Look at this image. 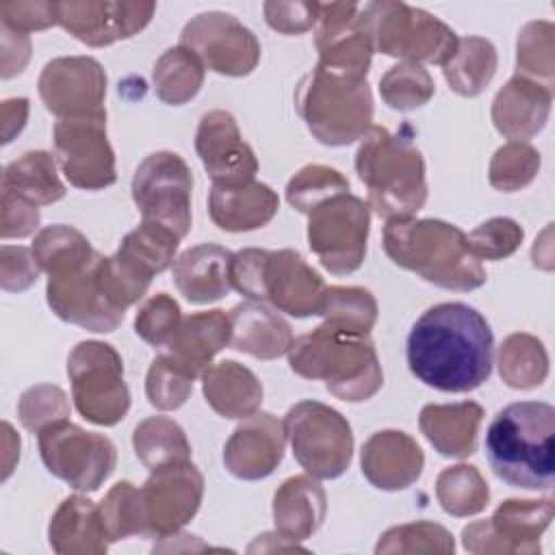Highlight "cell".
<instances>
[{
    "mask_svg": "<svg viewBox=\"0 0 555 555\" xmlns=\"http://www.w3.org/2000/svg\"><path fill=\"white\" fill-rule=\"evenodd\" d=\"M28 119V100L11 98L2 102V143L13 141L15 134L22 132Z\"/></svg>",
    "mask_w": 555,
    "mask_h": 555,
    "instance_id": "91938a15",
    "label": "cell"
},
{
    "mask_svg": "<svg viewBox=\"0 0 555 555\" xmlns=\"http://www.w3.org/2000/svg\"><path fill=\"white\" fill-rule=\"evenodd\" d=\"M280 208L278 193L258 180L243 184H212L208 215L223 232H251L267 225Z\"/></svg>",
    "mask_w": 555,
    "mask_h": 555,
    "instance_id": "4316f807",
    "label": "cell"
},
{
    "mask_svg": "<svg viewBox=\"0 0 555 555\" xmlns=\"http://www.w3.org/2000/svg\"><path fill=\"white\" fill-rule=\"evenodd\" d=\"M540 163L542 158L535 147L520 141H507L494 152L488 180L496 191L514 193L533 182L540 171Z\"/></svg>",
    "mask_w": 555,
    "mask_h": 555,
    "instance_id": "7dc6e473",
    "label": "cell"
},
{
    "mask_svg": "<svg viewBox=\"0 0 555 555\" xmlns=\"http://www.w3.org/2000/svg\"><path fill=\"white\" fill-rule=\"evenodd\" d=\"M288 366L304 379H319L349 403L375 397L384 384L382 364L369 334L349 332L323 321L293 340Z\"/></svg>",
    "mask_w": 555,
    "mask_h": 555,
    "instance_id": "277c9868",
    "label": "cell"
},
{
    "mask_svg": "<svg viewBox=\"0 0 555 555\" xmlns=\"http://www.w3.org/2000/svg\"><path fill=\"white\" fill-rule=\"evenodd\" d=\"M46 468L76 492H95L115 470L117 449L104 434L87 431L67 418L37 434Z\"/></svg>",
    "mask_w": 555,
    "mask_h": 555,
    "instance_id": "7c38bea8",
    "label": "cell"
},
{
    "mask_svg": "<svg viewBox=\"0 0 555 555\" xmlns=\"http://www.w3.org/2000/svg\"><path fill=\"white\" fill-rule=\"evenodd\" d=\"M180 241L182 238L171 230L141 221V225L124 236L117 249L154 278L173 264Z\"/></svg>",
    "mask_w": 555,
    "mask_h": 555,
    "instance_id": "60d3db41",
    "label": "cell"
},
{
    "mask_svg": "<svg viewBox=\"0 0 555 555\" xmlns=\"http://www.w3.org/2000/svg\"><path fill=\"white\" fill-rule=\"evenodd\" d=\"M555 514L551 499H507L490 518L475 520L462 529L468 553H540V535Z\"/></svg>",
    "mask_w": 555,
    "mask_h": 555,
    "instance_id": "9a60e30c",
    "label": "cell"
},
{
    "mask_svg": "<svg viewBox=\"0 0 555 555\" xmlns=\"http://www.w3.org/2000/svg\"><path fill=\"white\" fill-rule=\"evenodd\" d=\"M48 542L61 555H102L108 540L100 520V509L82 494L61 501L48 525Z\"/></svg>",
    "mask_w": 555,
    "mask_h": 555,
    "instance_id": "1f68e13d",
    "label": "cell"
},
{
    "mask_svg": "<svg viewBox=\"0 0 555 555\" xmlns=\"http://www.w3.org/2000/svg\"><path fill=\"white\" fill-rule=\"evenodd\" d=\"M483 408L475 401L427 403L418 414V427L427 442L444 457L464 460L477 449V431Z\"/></svg>",
    "mask_w": 555,
    "mask_h": 555,
    "instance_id": "f546056e",
    "label": "cell"
},
{
    "mask_svg": "<svg viewBox=\"0 0 555 555\" xmlns=\"http://www.w3.org/2000/svg\"><path fill=\"white\" fill-rule=\"evenodd\" d=\"M0 22L26 35L33 30H46L50 26H56V2H43V0L2 2Z\"/></svg>",
    "mask_w": 555,
    "mask_h": 555,
    "instance_id": "9f6ffc18",
    "label": "cell"
},
{
    "mask_svg": "<svg viewBox=\"0 0 555 555\" xmlns=\"http://www.w3.org/2000/svg\"><path fill=\"white\" fill-rule=\"evenodd\" d=\"M436 499L447 514L466 518L486 509L490 488L475 466L455 464L436 477Z\"/></svg>",
    "mask_w": 555,
    "mask_h": 555,
    "instance_id": "ab89813d",
    "label": "cell"
},
{
    "mask_svg": "<svg viewBox=\"0 0 555 555\" xmlns=\"http://www.w3.org/2000/svg\"><path fill=\"white\" fill-rule=\"evenodd\" d=\"M230 347L258 360H275L286 356L293 345L288 321L262 301L236 304L230 312Z\"/></svg>",
    "mask_w": 555,
    "mask_h": 555,
    "instance_id": "83f0119b",
    "label": "cell"
},
{
    "mask_svg": "<svg viewBox=\"0 0 555 555\" xmlns=\"http://www.w3.org/2000/svg\"><path fill=\"white\" fill-rule=\"evenodd\" d=\"M314 43L319 52V67L366 78L375 46L362 17V4H321Z\"/></svg>",
    "mask_w": 555,
    "mask_h": 555,
    "instance_id": "d6986e66",
    "label": "cell"
},
{
    "mask_svg": "<svg viewBox=\"0 0 555 555\" xmlns=\"http://www.w3.org/2000/svg\"><path fill=\"white\" fill-rule=\"evenodd\" d=\"M132 447L150 470L191 460V444L184 429L169 416H150L132 431Z\"/></svg>",
    "mask_w": 555,
    "mask_h": 555,
    "instance_id": "8d00e7d4",
    "label": "cell"
},
{
    "mask_svg": "<svg viewBox=\"0 0 555 555\" xmlns=\"http://www.w3.org/2000/svg\"><path fill=\"white\" fill-rule=\"evenodd\" d=\"M284 449V423L269 412H254L225 440L223 464L236 479L258 481L280 466Z\"/></svg>",
    "mask_w": 555,
    "mask_h": 555,
    "instance_id": "603a6c76",
    "label": "cell"
},
{
    "mask_svg": "<svg viewBox=\"0 0 555 555\" xmlns=\"http://www.w3.org/2000/svg\"><path fill=\"white\" fill-rule=\"evenodd\" d=\"M39 206L22 199L9 191H2L0 202V236L2 238H24L35 234L39 228Z\"/></svg>",
    "mask_w": 555,
    "mask_h": 555,
    "instance_id": "6f0895ef",
    "label": "cell"
},
{
    "mask_svg": "<svg viewBox=\"0 0 555 555\" xmlns=\"http://www.w3.org/2000/svg\"><path fill=\"white\" fill-rule=\"evenodd\" d=\"M499 56L492 41L468 35L457 39L453 54L442 63V74L449 87L464 98H475L486 91L496 74Z\"/></svg>",
    "mask_w": 555,
    "mask_h": 555,
    "instance_id": "e575fe53",
    "label": "cell"
},
{
    "mask_svg": "<svg viewBox=\"0 0 555 555\" xmlns=\"http://www.w3.org/2000/svg\"><path fill=\"white\" fill-rule=\"evenodd\" d=\"M555 408L544 401H516L496 412L486 431L492 473L522 490H551L555 475Z\"/></svg>",
    "mask_w": 555,
    "mask_h": 555,
    "instance_id": "3957f363",
    "label": "cell"
},
{
    "mask_svg": "<svg viewBox=\"0 0 555 555\" xmlns=\"http://www.w3.org/2000/svg\"><path fill=\"white\" fill-rule=\"evenodd\" d=\"M522 228L509 217H492L466 234L473 254L479 260L509 258L522 243Z\"/></svg>",
    "mask_w": 555,
    "mask_h": 555,
    "instance_id": "f5cc1de1",
    "label": "cell"
},
{
    "mask_svg": "<svg viewBox=\"0 0 555 555\" xmlns=\"http://www.w3.org/2000/svg\"><path fill=\"white\" fill-rule=\"evenodd\" d=\"M295 108L310 134L330 147L351 145L373 126L369 80L319 65L297 82Z\"/></svg>",
    "mask_w": 555,
    "mask_h": 555,
    "instance_id": "52a82bcc",
    "label": "cell"
},
{
    "mask_svg": "<svg viewBox=\"0 0 555 555\" xmlns=\"http://www.w3.org/2000/svg\"><path fill=\"white\" fill-rule=\"evenodd\" d=\"M2 191H9L37 206H48L65 197L56 158L46 150H30L11 160L2 171Z\"/></svg>",
    "mask_w": 555,
    "mask_h": 555,
    "instance_id": "836d02e7",
    "label": "cell"
},
{
    "mask_svg": "<svg viewBox=\"0 0 555 555\" xmlns=\"http://www.w3.org/2000/svg\"><path fill=\"white\" fill-rule=\"evenodd\" d=\"M499 375L514 390L538 388L548 375V353L527 332L509 334L499 347Z\"/></svg>",
    "mask_w": 555,
    "mask_h": 555,
    "instance_id": "74e56055",
    "label": "cell"
},
{
    "mask_svg": "<svg viewBox=\"0 0 555 555\" xmlns=\"http://www.w3.org/2000/svg\"><path fill=\"white\" fill-rule=\"evenodd\" d=\"M455 551L451 531L438 522L416 520L390 527L379 535L375 553H440L449 555Z\"/></svg>",
    "mask_w": 555,
    "mask_h": 555,
    "instance_id": "bcb514c9",
    "label": "cell"
},
{
    "mask_svg": "<svg viewBox=\"0 0 555 555\" xmlns=\"http://www.w3.org/2000/svg\"><path fill=\"white\" fill-rule=\"evenodd\" d=\"M308 245L323 269L334 275L358 271L366 256L371 228L369 204L345 191L336 193L306 212Z\"/></svg>",
    "mask_w": 555,
    "mask_h": 555,
    "instance_id": "8fae6325",
    "label": "cell"
},
{
    "mask_svg": "<svg viewBox=\"0 0 555 555\" xmlns=\"http://www.w3.org/2000/svg\"><path fill=\"white\" fill-rule=\"evenodd\" d=\"M67 377L78 414L102 427L117 425L130 410L121 356L106 343L82 340L67 356Z\"/></svg>",
    "mask_w": 555,
    "mask_h": 555,
    "instance_id": "30bf717a",
    "label": "cell"
},
{
    "mask_svg": "<svg viewBox=\"0 0 555 555\" xmlns=\"http://www.w3.org/2000/svg\"><path fill=\"white\" fill-rule=\"evenodd\" d=\"M362 17L375 50L401 63L442 65L457 46V35L436 15L405 2L382 0L362 4Z\"/></svg>",
    "mask_w": 555,
    "mask_h": 555,
    "instance_id": "ba28073f",
    "label": "cell"
},
{
    "mask_svg": "<svg viewBox=\"0 0 555 555\" xmlns=\"http://www.w3.org/2000/svg\"><path fill=\"white\" fill-rule=\"evenodd\" d=\"M553 87L514 74L492 100V124L509 141L527 143L548 121Z\"/></svg>",
    "mask_w": 555,
    "mask_h": 555,
    "instance_id": "cb8c5ba5",
    "label": "cell"
},
{
    "mask_svg": "<svg viewBox=\"0 0 555 555\" xmlns=\"http://www.w3.org/2000/svg\"><path fill=\"white\" fill-rule=\"evenodd\" d=\"M356 173L369 208L386 221L414 217L427 199L425 160L410 137L371 126L356 152Z\"/></svg>",
    "mask_w": 555,
    "mask_h": 555,
    "instance_id": "5b68a950",
    "label": "cell"
},
{
    "mask_svg": "<svg viewBox=\"0 0 555 555\" xmlns=\"http://www.w3.org/2000/svg\"><path fill=\"white\" fill-rule=\"evenodd\" d=\"M37 89L46 108L59 119L106 111V72L91 56L48 61L39 74Z\"/></svg>",
    "mask_w": 555,
    "mask_h": 555,
    "instance_id": "ac0fdd59",
    "label": "cell"
},
{
    "mask_svg": "<svg viewBox=\"0 0 555 555\" xmlns=\"http://www.w3.org/2000/svg\"><path fill=\"white\" fill-rule=\"evenodd\" d=\"M195 377L189 375L169 353H158L145 377V395L150 405L160 412H171L184 405L193 390Z\"/></svg>",
    "mask_w": 555,
    "mask_h": 555,
    "instance_id": "c3c4849f",
    "label": "cell"
},
{
    "mask_svg": "<svg viewBox=\"0 0 555 555\" xmlns=\"http://www.w3.org/2000/svg\"><path fill=\"white\" fill-rule=\"evenodd\" d=\"M69 416L67 395L52 384L28 388L17 401V418L24 429L39 434L43 427Z\"/></svg>",
    "mask_w": 555,
    "mask_h": 555,
    "instance_id": "f907efd6",
    "label": "cell"
},
{
    "mask_svg": "<svg viewBox=\"0 0 555 555\" xmlns=\"http://www.w3.org/2000/svg\"><path fill=\"white\" fill-rule=\"evenodd\" d=\"M286 442L299 466L314 479L340 477L353 457L349 421L321 401H299L284 416Z\"/></svg>",
    "mask_w": 555,
    "mask_h": 555,
    "instance_id": "9c48e42d",
    "label": "cell"
},
{
    "mask_svg": "<svg viewBox=\"0 0 555 555\" xmlns=\"http://www.w3.org/2000/svg\"><path fill=\"white\" fill-rule=\"evenodd\" d=\"M232 288L295 319L319 317L327 284L295 249L247 247L232 256Z\"/></svg>",
    "mask_w": 555,
    "mask_h": 555,
    "instance_id": "8992f818",
    "label": "cell"
},
{
    "mask_svg": "<svg viewBox=\"0 0 555 555\" xmlns=\"http://www.w3.org/2000/svg\"><path fill=\"white\" fill-rule=\"evenodd\" d=\"M154 11V2L67 0L56 2V26L91 48H104L141 33Z\"/></svg>",
    "mask_w": 555,
    "mask_h": 555,
    "instance_id": "44dd1931",
    "label": "cell"
},
{
    "mask_svg": "<svg viewBox=\"0 0 555 555\" xmlns=\"http://www.w3.org/2000/svg\"><path fill=\"white\" fill-rule=\"evenodd\" d=\"M54 152L72 186L100 191L117 180L115 152L106 137V111L54 124Z\"/></svg>",
    "mask_w": 555,
    "mask_h": 555,
    "instance_id": "5bb4252c",
    "label": "cell"
},
{
    "mask_svg": "<svg viewBox=\"0 0 555 555\" xmlns=\"http://www.w3.org/2000/svg\"><path fill=\"white\" fill-rule=\"evenodd\" d=\"M362 475L388 492L410 488L423 473L425 455L418 442L399 429L375 431L360 453Z\"/></svg>",
    "mask_w": 555,
    "mask_h": 555,
    "instance_id": "d4e9b609",
    "label": "cell"
},
{
    "mask_svg": "<svg viewBox=\"0 0 555 555\" xmlns=\"http://www.w3.org/2000/svg\"><path fill=\"white\" fill-rule=\"evenodd\" d=\"M108 542H119L143 533L141 492L130 481H117L98 505Z\"/></svg>",
    "mask_w": 555,
    "mask_h": 555,
    "instance_id": "f6af8a7d",
    "label": "cell"
},
{
    "mask_svg": "<svg viewBox=\"0 0 555 555\" xmlns=\"http://www.w3.org/2000/svg\"><path fill=\"white\" fill-rule=\"evenodd\" d=\"M434 93V78L423 65L416 63H397L379 78V95L392 111H416L425 106Z\"/></svg>",
    "mask_w": 555,
    "mask_h": 555,
    "instance_id": "ee69618b",
    "label": "cell"
},
{
    "mask_svg": "<svg viewBox=\"0 0 555 555\" xmlns=\"http://www.w3.org/2000/svg\"><path fill=\"white\" fill-rule=\"evenodd\" d=\"M182 321L178 301L167 293L147 297L134 317V332L152 347H165Z\"/></svg>",
    "mask_w": 555,
    "mask_h": 555,
    "instance_id": "816d5d0a",
    "label": "cell"
},
{
    "mask_svg": "<svg viewBox=\"0 0 555 555\" xmlns=\"http://www.w3.org/2000/svg\"><path fill=\"white\" fill-rule=\"evenodd\" d=\"M204 76V63L191 50L178 43L158 56L152 72V82L160 102L169 106H182L199 93Z\"/></svg>",
    "mask_w": 555,
    "mask_h": 555,
    "instance_id": "d590c367",
    "label": "cell"
},
{
    "mask_svg": "<svg viewBox=\"0 0 555 555\" xmlns=\"http://www.w3.org/2000/svg\"><path fill=\"white\" fill-rule=\"evenodd\" d=\"M98 254L91 262L48 275L46 299L52 312L72 325L89 332L108 334L119 327L124 312L117 310L100 288L98 282Z\"/></svg>",
    "mask_w": 555,
    "mask_h": 555,
    "instance_id": "ffe728a7",
    "label": "cell"
},
{
    "mask_svg": "<svg viewBox=\"0 0 555 555\" xmlns=\"http://www.w3.org/2000/svg\"><path fill=\"white\" fill-rule=\"evenodd\" d=\"M232 251L215 245L199 243L182 251L171 267L173 284L180 295L191 304H212L232 291Z\"/></svg>",
    "mask_w": 555,
    "mask_h": 555,
    "instance_id": "484cf974",
    "label": "cell"
},
{
    "mask_svg": "<svg viewBox=\"0 0 555 555\" xmlns=\"http://www.w3.org/2000/svg\"><path fill=\"white\" fill-rule=\"evenodd\" d=\"M349 191V180L334 167L306 165L286 184V202L301 215L323 199Z\"/></svg>",
    "mask_w": 555,
    "mask_h": 555,
    "instance_id": "681fc988",
    "label": "cell"
},
{
    "mask_svg": "<svg viewBox=\"0 0 555 555\" xmlns=\"http://www.w3.org/2000/svg\"><path fill=\"white\" fill-rule=\"evenodd\" d=\"M180 46L191 50L206 69L232 78L249 76L260 61L256 35L223 11L191 17L180 33Z\"/></svg>",
    "mask_w": 555,
    "mask_h": 555,
    "instance_id": "2e32d148",
    "label": "cell"
},
{
    "mask_svg": "<svg viewBox=\"0 0 555 555\" xmlns=\"http://www.w3.org/2000/svg\"><path fill=\"white\" fill-rule=\"evenodd\" d=\"M2 33V78H13L24 72L30 59V39L7 24L0 26Z\"/></svg>",
    "mask_w": 555,
    "mask_h": 555,
    "instance_id": "680465c9",
    "label": "cell"
},
{
    "mask_svg": "<svg viewBox=\"0 0 555 555\" xmlns=\"http://www.w3.org/2000/svg\"><path fill=\"white\" fill-rule=\"evenodd\" d=\"M0 282L9 293H20L33 286L41 273L33 249L22 245H2L0 249Z\"/></svg>",
    "mask_w": 555,
    "mask_h": 555,
    "instance_id": "11a10c76",
    "label": "cell"
},
{
    "mask_svg": "<svg viewBox=\"0 0 555 555\" xmlns=\"http://www.w3.org/2000/svg\"><path fill=\"white\" fill-rule=\"evenodd\" d=\"M327 496L312 475L288 477L273 494L275 531L293 542L308 540L325 520Z\"/></svg>",
    "mask_w": 555,
    "mask_h": 555,
    "instance_id": "4dcf8cb0",
    "label": "cell"
},
{
    "mask_svg": "<svg viewBox=\"0 0 555 555\" xmlns=\"http://www.w3.org/2000/svg\"><path fill=\"white\" fill-rule=\"evenodd\" d=\"M382 245L397 267L444 291L468 293L488 280L466 234L440 219H390L384 225Z\"/></svg>",
    "mask_w": 555,
    "mask_h": 555,
    "instance_id": "7a4b0ae2",
    "label": "cell"
},
{
    "mask_svg": "<svg viewBox=\"0 0 555 555\" xmlns=\"http://www.w3.org/2000/svg\"><path fill=\"white\" fill-rule=\"evenodd\" d=\"M321 2H264V20L267 24L282 35H301L310 30L319 22Z\"/></svg>",
    "mask_w": 555,
    "mask_h": 555,
    "instance_id": "db71d44e",
    "label": "cell"
},
{
    "mask_svg": "<svg viewBox=\"0 0 555 555\" xmlns=\"http://www.w3.org/2000/svg\"><path fill=\"white\" fill-rule=\"evenodd\" d=\"M273 551H306V548L299 546V542H293L278 531L256 535V540L247 546V553H273Z\"/></svg>",
    "mask_w": 555,
    "mask_h": 555,
    "instance_id": "94428289",
    "label": "cell"
},
{
    "mask_svg": "<svg viewBox=\"0 0 555 555\" xmlns=\"http://www.w3.org/2000/svg\"><path fill=\"white\" fill-rule=\"evenodd\" d=\"M206 403L223 418H247L262 405L260 379L236 360H221L202 373Z\"/></svg>",
    "mask_w": 555,
    "mask_h": 555,
    "instance_id": "d6a6232c",
    "label": "cell"
},
{
    "mask_svg": "<svg viewBox=\"0 0 555 555\" xmlns=\"http://www.w3.org/2000/svg\"><path fill=\"white\" fill-rule=\"evenodd\" d=\"M139 488L143 505V535L167 538L178 533L197 514L204 496V477L186 460L156 470Z\"/></svg>",
    "mask_w": 555,
    "mask_h": 555,
    "instance_id": "e0dca14e",
    "label": "cell"
},
{
    "mask_svg": "<svg viewBox=\"0 0 555 555\" xmlns=\"http://www.w3.org/2000/svg\"><path fill=\"white\" fill-rule=\"evenodd\" d=\"M195 152L212 184L256 180L258 158L228 111L217 108L202 115L195 132Z\"/></svg>",
    "mask_w": 555,
    "mask_h": 555,
    "instance_id": "7402d4cb",
    "label": "cell"
},
{
    "mask_svg": "<svg viewBox=\"0 0 555 555\" xmlns=\"http://www.w3.org/2000/svg\"><path fill=\"white\" fill-rule=\"evenodd\" d=\"M230 314L223 310H206L182 317L178 330L165 345L169 353L189 375L202 377L212 358L230 345Z\"/></svg>",
    "mask_w": 555,
    "mask_h": 555,
    "instance_id": "f1b7e54d",
    "label": "cell"
},
{
    "mask_svg": "<svg viewBox=\"0 0 555 555\" xmlns=\"http://www.w3.org/2000/svg\"><path fill=\"white\" fill-rule=\"evenodd\" d=\"M130 191L141 221L163 225L180 238L191 232L193 176L180 154L160 150L145 156L134 169Z\"/></svg>",
    "mask_w": 555,
    "mask_h": 555,
    "instance_id": "4fadbf2b",
    "label": "cell"
},
{
    "mask_svg": "<svg viewBox=\"0 0 555 555\" xmlns=\"http://www.w3.org/2000/svg\"><path fill=\"white\" fill-rule=\"evenodd\" d=\"M319 317L336 327L371 334L377 321V301L362 286H327Z\"/></svg>",
    "mask_w": 555,
    "mask_h": 555,
    "instance_id": "b9f144b4",
    "label": "cell"
},
{
    "mask_svg": "<svg viewBox=\"0 0 555 555\" xmlns=\"http://www.w3.org/2000/svg\"><path fill=\"white\" fill-rule=\"evenodd\" d=\"M516 74L553 87L555 76V26L529 22L516 39Z\"/></svg>",
    "mask_w": 555,
    "mask_h": 555,
    "instance_id": "7bdbcfd3",
    "label": "cell"
},
{
    "mask_svg": "<svg viewBox=\"0 0 555 555\" xmlns=\"http://www.w3.org/2000/svg\"><path fill=\"white\" fill-rule=\"evenodd\" d=\"M30 249L35 254L37 264L48 275L87 264L98 256L89 238L80 230L65 223H56L39 230Z\"/></svg>",
    "mask_w": 555,
    "mask_h": 555,
    "instance_id": "f35d334b",
    "label": "cell"
},
{
    "mask_svg": "<svg viewBox=\"0 0 555 555\" xmlns=\"http://www.w3.org/2000/svg\"><path fill=\"white\" fill-rule=\"evenodd\" d=\"M494 336L486 317L468 304L444 301L427 308L405 343L410 373L442 392H470L492 373Z\"/></svg>",
    "mask_w": 555,
    "mask_h": 555,
    "instance_id": "6da1fadb",
    "label": "cell"
},
{
    "mask_svg": "<svg viewBox=\"0 0 555 555\" xmlns=\"http://www.w3.org/2000/svg\"><path fill=\"white\" fill-rule=\"evenodd\" d=\"M4 429V473L2 479H9L13 464L20 460V436L13 431L9 423H2Z\"/></svg>",
    "mask_w": 555,
    "mask_h": 555,
    "instance_id": "6125c7cd",
    "label": "cell"
}]
</instances>
